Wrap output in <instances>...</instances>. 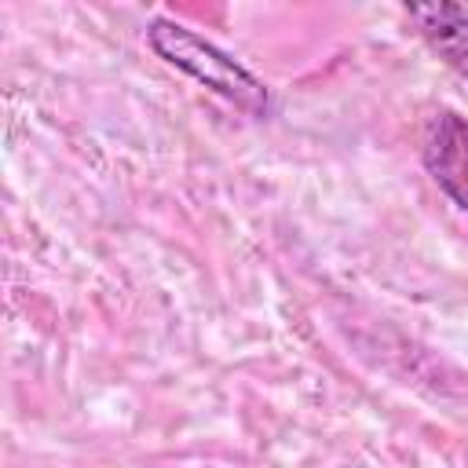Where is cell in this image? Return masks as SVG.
I'll list each match as a JSON object with an SVG mask.
<instances>
[{
    "mask_svg": "<svg viewBox=\"0 0 468 468\" xmlns=\"http://www.w3.org/2000/svg\"><path fill=\"white\" fill-rule=\"evenodd\" d=\"M146 44L154 48L157 58L183 69L186 77H194L197 84H205L219 99L234 102L238 110H245L252 117H267L274 110V95L256 73H249L234 55H227L223 48L205 40L201 33L186 29L183 22L154 18L146 26Z\"/></svg>",
    "mask_w": 468,
    "mask_h": 468,
    "instance_id": "6da1fadb",
    "label": "cell"
},
{
    "mask_svg": "<svg viewBox=\"0 0 468 468\" xmlns=\"http://www.w3.org/2000/svg\"><path fill=\"white\" fill-rule=\"evenodd\" d=\"M420 161L435 186L468 212V117L457 110H439L424 128Z\"/></svg>",
    "mask_w": 468,
    "mask_h": 468,
    "instance_id": "7a4b0ae2",
    "label": "cell"
},
{
    "mask_svg": "<svg viewBox=\"0 0 468 468\" xmlns=\"http://www.w3.org/2000/svg\"><path fill=\"white\" fill-rule=\"evenodd\" d=\"M410 22L424 37V44L468 80V7L450 4V0H431V4H406Z\"/></svg>",
    "mask_w": 468,
    "mask_h": 468,
    "instance_id": "3957f363",
    "label": "cell"
}]
</instances>
